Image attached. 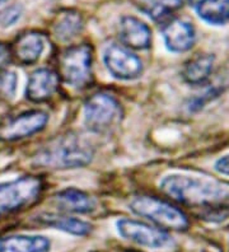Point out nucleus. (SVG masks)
Listing matches in <instances>:
<instances>
[{
  "instance_id": "21",
  "label": "nucleus",
  "mask_w": 229,
  "mask_h": 252,
  "mask_svg": "<svg viewBox=\"0 0 229 252\" xmlns=\"http://www.w3.org/2000/svg\"><path fill=\"white\" fill-rule=\"evenodd\" d=\"M17 90V75L12 71L0 73V97L10 99L14 97Z\"/></svg>"
},
{
  "instance_id": "7",
  "label": "nucleus",
  "mask_w": 229,
  "mask_h": 252,
  "mask_svg": "<svg viewBox=\"0 0 229 252\" xmlns=\"http://www.w3.org/2000/svg\"><path fill=\"white\" fill-rule=\"evenodd\" d=\"M103 62L112 77L121 80L136 79L143 73V63L136 55L121 45L112 43L103 53Z\"/></svg>"
},
{
  "instance_id": "10",
  "label": "nucleus",
  "mask_w": 229,
  "mask_h": 252,
  "mask_svg": "<svg viewBox=\"0 0 229 252\" xmlns=\"http://www.w3.org/2000/svg\"><path fill=\"white\" fill-rule=\"evenodd\" d=\"M162 33L167 49L172 53H186L196 41L194 26L187 21L174 17L162 26Z\"/></svg>"
},
{
  "instance_id": "18",
  "label": "nucleus",
  "mask_w": 229,
  "mask_h": 252,
  "mask_svg": "<svg viewBox=\"0 0 229 252\" xmlns=\"http://www.w3.org/2000/svg\"><path fill=\"white\" fill-rule=\"evenodd\" d=\"M82 17L73 10L61 13L54 25V33L60 41H70L82 32Z\"/></svg>"
},
{
  "instance_id": "9",
  "label": "nucleus",
  "mask_w": 229,
  "mask_h": 252,
  "mask_svg": "<svg viewBox=\"0 0 229 252\" xmlns=\"http://www.w3.org/2000/svg\"><path fill=\"white\" fill-rule=\"evenodd\" d=\"M49 117L42 111H30L13 117L3 125H0V139L18 140L41 131L47 124Z\"/></svg>"
},
{
  "instance_id": "3",
  "label": "nucleus",
  "mask_w": 229,
  "mask_h": 252,
  "mask_svg": "<svg viewBox=\"0 0 229 252\" xmlns=\"http://www.w3.org/2000/svg\"><path fill=\"white\" fill-rule=\"evenodd\" d=\"M130 208L137 216L149 219L159 228L185 231L190 225L187 216L181 209L154 196H137L130 203Z\"/></svg>"
},
{
  "instance_id": "20",
  "label": "nucleus",
  "mask_w": 229,
  "mask_h": 252,
  "mask_svg": "<svg viewBox=\"0 0 229 252\" xmlns=\"http://www.w3.org/2000/svg\"><path fill=\"white\" fill-rule=\"evenodd\" d=\"M149 6V16L159 25H165L168 21L174 18V13L182 8L183 0H152Z\"/></svg>"
},
{
  "instance_id": "15",
  "label": "nucleus",
  "mask_w": 229,
  "mask_h": 252,
  "mask_svg": "<svg viewBox=\"0 0 229 252\" xmlns=\"http://www.w3.org/2000/svg\"><path fill=\"white\" fill-rule=\"evenodd\" d=\"M50 241L41 236H12L0 238V252H49Z\"/></svg>"
},
{
  "instance_id": "14",
  "label": "nucleus",
  "mask_w": 229,
  "mask_h": 252,
  "mask_svg": "<svg viewBox=\"0 0 229 252\" xmlns=\"http://www.w3.org/2000/svg\"><path fill=\"white\" fill-rule=\"evenodd\" d=\"M187 3L209 25L223 26L229 22V0H187Z\"/></svg>"
},
{
  "instance_id": "1",
  "label": "nucleus",
  "mask_w": 229,
  "mask_h": 252,
  "mask_svg": "<svg viewBox=\"0 0 229 252\" xmlns=\"http://www.w3.org/2000/svg\"><path fill=\"white\" fill-rule=\"evenodd\" d=\"M161 189L183 205L204 209L223 206L229 197L228 191L217 182L187 176H168L161 184Z\"/></svg>"
},
{
  "instance_id": "22",
  "label": "nucleus",
  "mask_w": 229,
  "mask_h": 252,
  "mask_svg": "<svg viewBox=\"0 0 229 252\" xmlns=\"http://www.w3.org/2000/svg\"><path fill=\"white\" fill-rule=\"evenodd\" d=\"M22 16V8L18 5H10L0 12V26L9 27L18 21Z\"/></svg>"
},
{
  "instance_id": "2",
  "label": "nucleus",
  "mask_w": 229,
  "mask_h": 252,
  "mask_svg": "<svg viewBox=\"0 0 229 252\" xmlns=\"http://www.w3.org/2000/svg\"><path fill=\"white\" fill-rule=\"evenodd\" d=\"M93 157V149L86 139L80 136H59L38 153L37 164L47 168H76L87 166Z\"/></svg>"
},
{
  "instance_id": "6",
  "label": "nucleus",
  "mask_w": 229,
  "mask_h": 252,
  "mask_svg": "<svg viewBox=\"0 0 229 252\" xmlns=\"http://www.w3.org/2000/svg\"><path fill=\"white\" fill-rule=\"evenodd\" d=\"M121 117V106L113 95L104 92L93 94L84 106V121L88 129L103 132L116 125Z\"/></svg>"
},
{
  "instance_id": "11",
  "label": "nucleus",
  "mask_w": 229,
  "mask_h": 252,
  "mask_svg": "<svg viewBox=\"0 0 229 252\" xmlns=\"http://www.w3.org/2000/svg\"><path fill=\"white\" fill-rule=\"evenodd\" d=\"M120 38L126 47L145 50L152 43V31L140 19L126 16L120 22Z\"/></svg>"
},
{
  "instance_id": "17",
  "label": "nucleus",
  "mask_w": 229,
  "mask_h": 252,
  "mask_svg": "<svg viewBox=\"0 0 229 252\" xmlns=\"http://www.w3.org/2000/svg\"><path fill=\"white\" fill-rule=\"evenodd\" d=\"M56 203L63 210L73 213H89L95 209V201L83 191L67 189L56 195Z\"/></svg>"
},
{
  "instance_id": "8",
  "label": "nucleus",
  "mask_w": 229,
  "mask_h": 252,
  "mask_svg": "<svg viewBox=\"0 0 229 252\" xmlns=\"http://www.w3.org/2000/svg\"><path fill=\"white\" fill-rule=\"evenodd\" d=\"M117 231L126 240L150 249H161L165 246L171 238L169 234L162 229L131 219H120L117 221Z\"/></svg>"
},
{
  "instance_id": "5",
  "label": "nucleus",
  "mask_w": 229,
  "mask_h": 252,
  "mask_svg": "<svg viewBox=\"0 0 229 252\" xmlns=\"http://www.w3.org/2000/svg\"><path fill=\"white\" fill-rule=\"evenodd\" d=\"M61 78L74 88H84L92 80V49L78 45L61 54L59 62Z\"/></svg>"
},
{
  "instance_id": "13",
  "label": "nucleus",
  "mask_w": 229,
  "mask_h": 252,
  "mask_svg": "<svg viewBox=\"0 0 229 252\" xmlns=\"http://www.w3.org/2000/svg\"><path fill=\"white\" fill-rule=\"evenodd\" d=\"M59 86V77L51 69H38L31 74L28 79L26 94L33 102H43L49 99L56 92Z\"/></svg>"
},
{
  "instance_id": "16",
  "label": "nucleus",
  "mask_w": 229,
  "mask_h": 252,
  "mask_svg": "<svg viewBox=\"0 0 229 252\" xmlns=\"http://www.w3.org/2000/svg\"><path fill=\"white\" fill-rule=\"evenodd\" d=\"M213 68L214 56L209 54H197L185 64L182 69V77L189 84L197 86L209 79L213 73Z\"/></svg>"
},
{
  "instance_id": "4",
  "label": "nucleus",
  "mask_w": 229,
  "mask_h": 252,
  "mask_svg": "<svg viewBox=\"0 0 229 252\" xmlns=\"http://www.w3.org/2000/svg\"><path fill=\"white\" fill-rule=\"evenodd\" d=\"M42 189V181L31 176L0 184V216L17 212L36 201Z\"/></svg>"
},
{
  "instance_id": "24",
  "label": "nucleus",
  "mask_w": 229,
  "mask_h": 252,
  "mask_svg": "<svg viewBox=\"0 0 229 252\" xmlns=\"http://www.w3.org/2000/svg\"><path fill=\"white\" fill-rule=\"evenodd\" d=\"M10 56H12L10 50L8 49L4 43L0 42V68H3L4 65H6L9 63Z\"/></svg>"
},
{
  "instance_id": "12",
  "label": "nucleus",
  "mask_w": 229,
  "mask_h": 252,
  "mask_svg": "<svg viewBox=\"0 0 229 252\" xmlns=\"http://www.w3.org/2000/svg\"><path fill=\"white\" fill-rule=\"evenodd\" d=\"M45 37L38 32H26L15 40L10 50L15 60L23 65L36 63L45 51Z\"/></svg>"
},
{
  "instance_id": "26",
  "label": "nucleus",
  "mask_w": 229,
  "mask_h": 252,
  "mask_svg": "<svg viewBox=\"0 0 229 252\" xmlns=\"http://www.w3.org/2000/svg\"><path fill=\"white\" fill-rule=\"evenodd\" d=\"M0 1H4V0H0Z\"/></svg>"
},
{
  "instance_id": "19",
  "label": "nucleus",
  "mask_w": 229,
  "mask_h": 252,
  "mask_svg": "<svg viewBox=\"0 0 229 252\" xmlns=\"http://www.w3.org/2000/svg\"><path fill=\"white\" fill-rule=\"evenodd\" d=\"M46 224L54 227L56 229L64 231L66 233L74 234V236H86L91 232V225L84 220L76 218H69V217H55L49 216L42 218Z\"/></svg>"
},
{
  "instance_id": "23",
  "label": "nucleus",
  "mask_w": 229,
  "mask_h": 252,
  "mask_svg": "<svg viewBox=\"0 0 229 252\" xmlns=\"http://www.w3.org/2000/svg\"><path fill=\"white\" fill-rule=\"evenodd\" d=\"M215 171L222 175L229 176V154L228 156H224V157L219 158V159L215 162Z\"/></svg>"
},
{
  "instance_id": "25",
  "label": "nucleus",
  "mask_w": 229,
  "mask_h": 252,
  "mask_svg": "<svg viewBox=\"0 0 229 252\" xmlns=\"http://www.w3.org/2000/svg\"><path fill=\"white\" fill-rule=\"evenodd\" d=\"M129 252H137V251H129Z\"/></svg>"
}]
</instances>
